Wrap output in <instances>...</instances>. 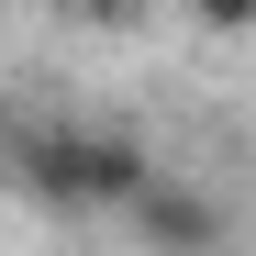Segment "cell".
Listing matches in <instances>:
<instances>
[{
	"instance_id": "cell-1",
	"label": "cell",
	"mask_w": 256,
	"mask_h": 256,
	"mask_svg": "<svg viewBox=\"0 0 256 256\" xmlns=\"http://www.w3.org/2000/svg\"><path fill=\"white\" fill-rule=\"evenodd\" d=\"M12 178L45 200V212H67V223H100V212H122L145 190V134H122V122H22L12 134Z\"/></svg>"
},
{
	"instance_id": "cell-2",
	"label": "cell",
	"mask_w": 256,
	"mask_h": 256,
	"mask_svg": "<svg viewBox=\"0 0 256 256\" xmlns=\"http://www.w3.org/2000/svg\"><path fill=\"white\" fill-rule=\"evenodd\" d=\"M122 223H134V245H145V256H223V245H234L223 190L178 178V167H145V190L122 200Z\"/></svg>"
},
{
	"instance_id": "cell-3",
	"label": "cell",
	"mask_w": 256,
	"mask_h": 256,
	"mask_svg": "<svg viewBox=\"0 0 256 256\" xmlns=\"http://www.w3.org/2000/svg\"><path fill=\"white\" fill-rule=\"evenodd\" d=\"M200 34H256V0H178Z\"/></svg>"
},
{
	"instance_id": "cell-4",
	"label": "cell",
	"mask_w": 256,
	"mask_h": 256,
	"mask_svg": "<svg viewBox=\"0 0 256 256\" xmlns=\"http://www.w3.org/2000/svg\"><path fill=\"white\" fill-rule=\"evenodd\" d=\"M56 12H78V22H145L156 0H56Z\"/></svg>"
}]
</instances>
